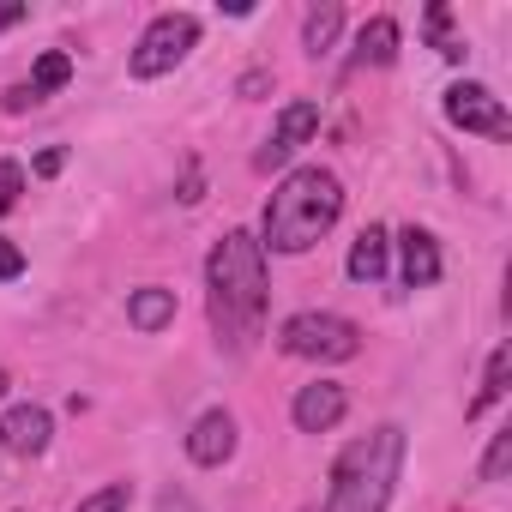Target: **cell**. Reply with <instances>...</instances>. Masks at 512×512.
Listing matches in <instances>:
<instances>
[{
    "label": "cell",
    "mask_w": 512,
    "mask_h": 512,
    "mask_svg": "<svg viewBox=\"0 0 512 512\" xmlns=\"http://www.w3.org/2000/svg\"><path fill=\"white\" fill-rule=\"evenodd\" d=\"M446 121L464 127V133H482V139H512V115L488 85H452L446 91Z\"/></svg>",
    "instance_id": "8992f818"
},
{
    "label": "cell",
    "mask_w": 512,
    "mask_h": 512,
    "mask_svg": "<svg viewBox=\"0 0 512 512\" xmlns=\"http://www.w3.org/2000/svg\"><path fill=\"white\" fill-rule=\"evenodd\" d=\"M7 386H13V380H7V374H0V398H7Z\"/></svg>",
    "instance_id": "484cf974"
},
{
    "label": "cell",
    "mask_w": 512,
    "mask_h": 512,
    "mask_svg": "<svg viewBox=\"0 0 512 512\" xmlns=\"http://www.w3.org/2000/svg\"><path fill=\"white\" fill-rule=\"evenodd\" d=\"M398 470H404V428L386 422L362 440H350L332 464V494L320 512H386L392 488H398Z\"/></svg>",
    "instance_id": "3957f363"
},
{
    "label": "cell",
    "mask_w": 512,
    "mask_h": 512,
    "mask_svg": "<svg viewBox=\"0 0 512 512\" xmlns=\"http://www.w3.org/2000/svg\"><path fill=\"white\" fill-rule=\"evenodd\" d=\"M506 374H512V350L500 344V350L488 356V374H482V392L470 398V410H464V416H482L488 404H500V398H506Z\"/></svg>",
    "instance_id": "2e32d148"
},
{
    "label": "cell",
    "mask_w": 512,
    "mask_h": 512,
    "mask_svg": "<svg viewBox=\"0 0 512 512\" xmlns=\"http://www.w3.org/2000/svg\"><path fill=\"white\" fill-rule=\"evenodd\" d=\"M338 31H344V13H338V7H314V13H308V25H302V49L320 61V55L338 43Z\"/></svg>",
    "instance_id": "9a60e30c"
},
{
    "label": "cell",
    "mask_w": 512,
    "mask_h": 512,
    "mask_svg": "<svg viewBox=\"0 0 512 512\" xmlns=\"http://www.w3.org/2000/svg\"><path fill=\"white\" fill-rule=\"evenodd\" d=\"M422 25H428L434 49H440L446 61H464V55H470V49H464V37H452V7H428V19H422Z\"/></svg>",
    "instance_id": "ac0fdd59"
},
{
    "label": "cell",
    "mask_w": 512,
    "mask_h": 512,
    "mask_svg": "<svg viewBox=\"0 0 512 512\" xmlns=\"http://www.w3.org/2000/svg\"><path fill=\"white\" fill-rule=\"evenodd\" d=\"M205 290H211V332L229 356L253 350V338H260L266 326V247L253 241L247 229H229L217 247H211V260H205Z\"/></svg>",
    "instance_id": "6da1fadb"
},
{
    "label": "cell",
    "mask_w": 512,
    "mask_h": 512,
    "mask_svg": "<svg viewBox=\"0 0 512 512\" xmlns=\"http://www.w3.org/2000/svg\"><path fill=\"white\" fill-rule=\"evenodd\" d=\"M398 253H404V290H428V284H440V247H434V235L428 229H404L398 235Z\"/></svg>",
    "instance_id": "8fae6325"
},
{
    "label": "cell",
    "mask_w": 512,
    "mask_h": 512,
    "mask_svg": "<svg viewBox=\"0 0 512 512\" xmlns=\"http://www.w3.org/2000/svg\"><path fill=\"white\" fill-rule=\"evenodd\" d=\"M398 61V19H368L362 31H356V55H350V67H392Z\"/></svg>",
    "instance_id": "4fadbf2b"
},
{
    "label": "cell",
    "mask_w": 512,
    "mask_h": 512,
    "mask_svg": "<svg viewBox=\"0 0 512 512\" xmlns=\"http://www.w3.org/2000/svg\"><path fill=\"white\" fill-rule=\"evenodd\" d=\"M193 43H199V19L193 13H157L145 31H139V43H133V79H163V73H175L187 55H193Z\"/></svg>",
    "instance_id": "5b68a950"
},
{
    "label": "cell",
    "mask_w": 512,
    "mask_h": 512,
    "mask_svg": "<svg viewBox=\"0 0 512 512\" xmlns=\"http://www.w3.org/2000/svg\"><path fill=\"white\" fill-rule=\"evenodd\" d=\"M127 500H133V482H109V488H97V494H85L73 512H127Z\"/></svg>",
    "instance_id": "ffe728a7"
},
{
    "label": "cell",
    "mask_w": 512,
    "mask_h": 512,
    "mask_svg": "<svg viewBox=\"0 0 512 512\" xmlns=\"http://www.w3.org/2000/svg\"><path fill=\"white\" fill-rule=\"evenodd\" d=\"M31 7H25V0H0V31H13L19 19H25Z\"/></svg>",
    "instance_id": "d4e9b609"
},
{
    "label": "cell",
    "mask_w": 512,
    "mask_h": 512,
    "mask_svg": "<svg viewBox=\"0 0 512 512\" xmlns=\"http://www.w3.org/2000/svg\"><path fill=\"white\" fill-rule=\"evenodd\" d=\"M386 260H392V235L380 223H368L356 241H350V278L356 284H380L386 278Z\"/></svg>",
    "instance_id": "7c38bea8"
},
{
    "label": "cell",
    "mask_w": 512,
    "mask_h": 512,
    "mask_svg": "<svg viewBox=\"0 0 512 512\" xmlns=\"http://www.w3.org/2000/svg\"><path fill=\"white\" fill-rule=\"evenodd\" d=\"M67 79H73V55H67V49H49V55L31 67V97L43 103V97H49V91H61Z\"/></svg>",
    "instance_id": "e0dca14e"
},
{
    "label": "cell",
    "mask_w": 512,
    "mask_h": 512,
    "mask_svg": "<svg viewBox=\"0 0 512 512\" xmlns=\"http://www.w3.org/2000/svg\"><path fill=\"white\" fill-rule=\"evenodd\" d=\"M157 512H199V500L181 494V488H163V494H157Z\"/></svg>",
    "instance_id": "7402d4cb"
},
{
    "label": "cell",
    "mask_w": 512,
    "mask_h": 512,
    "mask_svg": "<svg viewBox=\"0 0 512 512\" xmlns=\"http://www.w3.org/2000/svg\"><path fill=\"white\" fill-rule=\"evenodd\" d=\"M278 350L296 362H350V356H362V326L344 314L308 308V314H290L278 326Z\"/></svg>",
    "instance_id": "277c9868"
},
{
    "label": "cell",
    "mask_w": 512,
    "mask_h": 512,
    "mask_svg": "<svg viewBox=\"0 0 512 512\" xmlns=\"http://www.w3.org/2000/svg\"><path fill=\"white\" fill-rule=\"evenodd\" d=\"M512 470V428H500L494 440H488V452H482V482H500Z\"/></svg>",
    "instance_id": "d6986e66"
},
{
    "label": "cell",
    "mask_w": 512,
    "mask_h": 512,
    "mask_svg": "<svg viewBox=\"0 0 512 512\" xmlns=\"http://www.w3.org/2000/svg\"><path fill=\"white\" fill-rule=\"evenodd\" d=\"M19 272H25V253H19L7 235H0V278H19Z\"/></svg>",
    "instance_id": "603a6c76"
},
{
    "label": "cell",
    "mask_w": 512,
    "mask_h": 512,
    "mask_svg": "<svg viewBox=\"0 0 512 512\" xmlns=\"http://www.w3.org/2000/svg\"><path fill=\"white\" fill-rule=\"evenodd\" d=\"M49 434H55V422H49L43 404H13L7 416H0V446H7L13 458H37V452H49Z\"/></svg>",
    "instance_id": "9c48e42d"
},
{
    "label": "cell",
    "mask_w": 512,
    "mask_h": 512,
    "mask_svg": "<svg viewBox=\"0 0 512 512\" xmlns=\"http://www.w3.org/2000/svg\"><path fill=\"white\" fill-rule=\"evenodd\" d=\"M67 169V145H49L43 157H37V175H61Z\"/></svg>",
    "instance_id": "cb8c5ba5"
},
{
    "label": "cell",
    "mask_w": 512,
    "mask_h": 512,
    "mask_svg": "<svg viewBox=\"0 0 512 512\" xmlns=\"http://www.w3.org/2000/svg\"><path fill=\"white\" fill-rule=\"evenodd\" d=\"M169 320H175V290L145 284V290L127 296V326H139V332H163Z\"/></svg>",
    "instance_id": "5bb4252c"
},
{
    "label": "cell",
    "mask_w": 512,
    "mask_h": 512,
    "mask_svg": "<svg viewBox=\"0 0 512 512\" xmlns=\"http://www.w3.org/2000/svg\"><path fill=\"white\" fill-rule=\"evenodd\" d=\"M338 211H344V181L332 169H320V163L290 169L278 181L272 205H266V241L260 247H272V253H308L338 223Z\"/></svg>",
    "instance_id": "7a4b0ae2"
},
{
    "label": "cell",
    "mask_w": 512,
    "mask_h": 512,
    "mask_svg": "<svg viewBox=\"0 0 512 512\" xmlns=\"http://www.w3.org/2000/svg\"><path fill=\"white\" fill-rule=\"evenodd\" d=\"M19 193H25V169H19L13 157H0V211H13Z\"/></svg>",
    "instance_id": "44dd1931"
},
{
    "label": "cell",
    "mask_w": 512,
    "mask_h": 512,
    "mask_svg": "<svg viewBox=\"0 0 512 512\" xmlns=\"http://www.w3.org/2000/svg\"><path fill=\"white\" fill-rule=\"evenodd\" d=\"M320 133V103H308V97H296V103H284V115H278V127H272V139L260 145V157H253V169L260 175H272V169H284L308 139Z\"/></svg>",
    "instance_id": "52a82bcc"
},
{
    "label": "cell",
    "mask_w": 512,
    "mask_h": 512,
    "mask_svg": "<svg viewBox=\"0 0 512 512\" xmlns=\"http://www.w3.org/2000/svg\"><path fill=\"white\" fill-rule=\"evenodd\" d=\"M229 452H235V416H229V410H205V416L187 428V458L205 464V470H217Z\"/></svg>",
    "instance_id": "30bf717a"
},
{
    "label": "cell",
    "mask_w": 512,
    "mask_h": 512,
    "mask_svg": "<svg viewBox=\"0 0 512 512\" xmlns=\"http://www.w3.org/2000/svg\"><path fill=\"white\" fill-rule=\"evenodd\" d=\"M344 410H350V398H344L338 380H314V386H302L296 404H290V416H296L302 434H332V428L344 422Z\"/></svg>",
    "instance_id": "ba28073f"
}]
</instances>
